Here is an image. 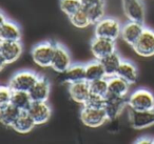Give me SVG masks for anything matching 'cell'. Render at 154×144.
Here are the masks:
<instances>
[{"instance_id": "1", "label": "cell", "mask_w": 154, "mask_h": 144, "mask_svg": "<svg viewBox=\"0 0 154 144\" xmlns=\"http://www.w3.org/2000/svg\"><path fill=\"white\" fill-rule=\"evenodd\" d=\"M128 107L137 112L154 110V95L147 89H137L128 97Z\"/></svg>"}, {"instance_id": "2", "label": "cell", "mask_w": 154, "mask_h": 144, "mask_svg": "<svg viewBox=\"0 0 154 144\" xmlns=\"http://www.w3.org/2000/svg\"><path fill=\"white\" fill-rule=\"evenodd\" d=\"M55 46L56 44H54L53 42H49V41L35 45L32 50V58L35 63L41 68L51 66L54 53H55Z\"/></svg>"}, {"instance_id": "3", "label": "cell", "mask_w": 154, "mask_h": 144, "mask_svg": "<svg viewBox=\"0 0 154 144\" xmlns=\"http://www.w3.org/2000/svg\"><path fill=\"white\" fill-rule=\"evenodd\" d=\"M122 28L119 21L114 18H103V20L95 24L94 34L95 37H103V38L116 40L122 34Z\"/></svg>"}, {"instance_id": "4", "label": "cell", "mask_w": 154, "mask_h": 144, "mask_svg": "<svg viewBox=\"0 0 154 144\" xmlns=\"http://www.w3.org/2000/svg\"><path fill=\"white\" fill-rule=\"evenodd\" d=\"M23 52L20 41H1L0 43V57H1V70L5 64L14 63L19 59Z\"/></svg>"}, {"instance_id": "5", "label": "cell", "mask_w": 154, "mask_h": 144, "mask_svg": "<svg viewBox=\"0 0 154 144\" xmlns=\"http://www.w3.org/2000/svg\"><path fill=\"white\" fill-rule=\"evenodd\" d=\"M39 76L30 70H21L16 73L11 78L9 85L13 91L30 92L31 88L38 81Z\"/></svg>"}, {"instance_id": "6", "label": "cell", "mask_w": 154, "mask_h": 144, "mask_svg": "<svg viewBox=\"0 0 154 144\" xmlns=\"http://www.w3.org/2000/svg\"><path fill=\"white\" fill-rule=\"evenodd\" d=\"M80 120L86 126L95 128L103 124L108 119L105 108H95L84 106L80 112Z\"/></svg>"}, {"instance_id": "7", "label": "cell", "mask_w": 154, "mask_h": 144, "mask_svg": "<svg viewBox=\"0 0 154 144\" xmlns=\"http://www.w3.org/2000/svg\"><path fill=\"white\" fill-rule=\"evenodd\" d=\"M132 47L135 53L140 57L154 56V31L145 28L141 36Z\"/></svg>"}, {"instance_id": "8", "label": "cell", "mask_w": 154, "mask_h": 144, "mask_svg": "<svg viewBox=\"0 0 154 144\" xmlns=\"http://www.w3.org/2000/svg\"><path fill=\"white\" fill-rule=\"evenodd\" d=\"M116 52L115 40L103 38V37H95L91 42V53L96 60H100Z\"/></svg>"}, {"instance_id": "9", "label": "cell", "mask_w": 154, "mask_h": 144, "mask_svg": "<svg viewBox=\"0 0 154 144\" xmlns=\"http://www.w3.org/2000/svg\"><path fill=\"white\" fill-rule=\"evenodd\" d=\"M128 105V98L127 97H119V96H113L108 94L106 97L105 108L106 112L109 120H114L118 116H120L124 110Z\"/></svg>"}, {"instance_id": "10", "label": "cell", "mask_w": 154, "mask_h": 144, "mask_svg": "<svg viewBox=\"0 0 154 144\" xmlns=\"http://www.w3.org/2000/svg\"><path fill=\"white\" fill-rule=\"evenodd\" d=\"M129 123L135 129L147 128L154 125V110L137 112L129 108Z\"/></svg>"}, {"instance_id": "11", "label": "cell", "mask_w": 154, "mask_h": 144, "mask_svg": "<svg viewBox=\"0 0 154 144\" xmlns=\"http://www.w3.org/2000/svg\"><path fill=\"white\" fill-rule=\"evenodd\" d=\"M122 2L125 15L129 20L145 22V7L141 0H122Z\"/></svg>"}, {"instance_id": "12", "label": "cell", "mask_w": 154, "mask_h": 144, "mask_svg": "<svg viewBox=\"0 0 154 144\" xmlns=\"http://www.w3.org/2000/svg\"><path fill=\"white\" fill-rule=\"evenodd\" d=\"M28 112L36 125L47 123L51 118L52 114L51 107L47 103V101H33Z\"/></svg>"}, {"instance_id": "13", "label": "cell", "mask_w": 154, "mask_h": 144, "mask_svg": "<svg viewBox=\"0 0 154 144\" xmlns=\"http://www.w3.org/2000/svg\"><path fill=\"white\" fill-rule=\"evenodd\" d=\"M143 30H145L143 23L129 20V22H127L125 26H122L120 37L127 44L133 46L136 43V41L139 39V37L141 36Z\"/></svg>"}, {"instance_id": "14", "label": "cell", "mask_w": 154, "mask_h": 144, "mask_svg": "<svg viewBox=\"0 0 154 144\" xmlns=\"http://www.w3.org/2000/svg\"><path fill=\"white\" fill-rule=\"evenodd\" d=\"M71 65H72V60H71V56L69 52L61 44L56 43L55 53H54L51 68L55 72L61 74V73L66 72Z\"/></svg>"}, {"instance_id": "15", "label": "cell", "mask_w": 154, "mask_h": 144, "mask_svg": "<svg viewBox=\"0 0 154 144\" xmlns=\"http://www.w3.org/2000/svg\"><path fill=\"white\" fill-rule=\"evenodd\" d=\"M68 92L73 101H75L76 103L82 104V105H85L87 100L92 94L90 88V83L88 81H82V82L69 84Z\"/></svg>"}, {"instance_id": "16", "label": "cell", "mask_w": 154, "mask_h": 144, "mask_svg": "<svg viewBox=\"0 0 154 144\" xmlns=\"http://www.w3.org/2000/svg\"><path fill=\"white\" fill-rule=\"evenodd\" d=\"M0 38L1 41H20L21 39L20 28L16 23L5 19L3 14H1L0 22Z\"/></svg>"}, {"instance_id": "17", "label": "cell", "mask_w": 154, "mask_h": 144, "mask_svg": "<svg viewBox=\"0 0 154 144\" xmlns=\"http://www.w3.org/2000/svg\"><path fill=\"white\" fill-rule=\"evenodd\" d=\"M51 92V83L45 77H39L38 81L29 92L33 101H47Z\"/></svg>"}, {"instance_id": "18", "label": "cell", "mask_w": 154, "mask_h": 144, "mask_svg": "<svg viewBox=\"0 0 154 144\" xmlns=\"http://www.w3.org/2000/svg\"><path fill=\"white\" fill-rule=\"evenodd\" d=\"M61 79L63 82L68 84L72 83L82 82L86 80V66L77 64V65H71L66 72L61 73Z\"/></svg>"}, {"instance_id": "19", "label": "cell", "mask_w": 154, "mask_h": 144, "mask_svg": "<svg viewBox=\"0 0 154 144\" xmlns=\"http://www.w3.org/2000/svg\"><path fill=\"white\" fill-rule=\"evenodd\" d=\"M21 112L22 110H20L19 108H17L11 103L0 106V121L5 126L12 127L18 117L20 116Z\"/></svg>"}, {"instance_id": "20", "label": "cell", "mask_w": 154, "mask_h": 144, "mask_svg": "<svg viewBox=\"0 0 154 144\" xmlns=\"http://www.w3.org/2000/svg\"><path fill=\"white\" fill-rule=\"evenodd\" d=\"M116 76L126 80L129 84H134L136 83L137 78H138V73H137V68L134 64L131 63L130 61L122 60L117 70V73H116Z\"/></svg>"}, {"instance_id": "21", "label": "cell", "mask_w": 154, "mask_h": 144, "mask_svg": "<svg viewBox=\"0 0 154 144\" xmlns=\"http://www.w3.org/2000/svg\"><path fill=\"white\" fill-rule=\"evenodd\" d=\"M99 61H100L101 65L103 66L107 78H110V77L116 76V73H117V70L122 60L120 56L116 52H114L111 55H108L107 57L103 58Z\"/></svg>"}, {"instance_id": "22", "label": "cell", "mask_w": 154, "mask_h": 144, "mask_svg": "<svg viewBox=\"0 0 154 144\" xmlns=\"http://www.w3.org/2000/svg\"><path fill=\"white\" fill-rule=\"evenodd\" d=\"M35 122L28 110H22L12 128L19 134H28L35 127Z\"/></svg>"}, {"instance_id": "23", "label": "cell", "mask_w": 154, "mask_h": 144, "mask_svg": "<svg viewBox=\"0 0 154 144\" xmlns=\"http://www.w3.org/2000/svg\"><path fill=\"white\" fill-rule=\"evenodd\" d=\"M129 84L126 80L118 76H113L109 78V94L113 96H119V97H127L129 93Z\"/></svg>"}, {"instance_id": "24", "label": "cell", "mask_w": 154, "mask_h": 144, "mask_svg": "<svg viewBox=\"0 0 154 144\" xmlns=\"http://www.w3.org/2000/svg\"><path fill=\"white\" fill-rule=\"evenodd\" d=\"M10 103L13 104L17 108H19L20 110H28L30 108L31 104L33 103V100L29 92L13 91V95H12Z\"/></svg>"}, {"instance_id": "25", "label": "cell", "mask_w": 154, "mask_h": 144, "mask_svg": "<svg viewBox=\"0 0 154 144\" xmlns=\"http://www.w3.org/2000/svg\"><path fill=\"white\" fill-rule=\"evenodd\" d=\"M85 66H86V80L88 82H92V81L107 77L105 70H103V66L101 65L99 60L90 62V63Z\"/></svg>"}, {"instance_id": "26", "label": "cell", "mask_w": 154, "mask_h": 144, "mask_svg": "<svg viewBox=\"0 0 154 144\" xmlns=\"http://www.w3.org/2000/svg\"><path fill=\"white\" fill-rule=\"evenodd\" d=\"M69 18H70L71 23L78 28H88L91 24L88 11H87V9H85V8H82L79 11H77L74 15H72Z\"/></svg>"}, {"instance_id": "27", "label": "cell", "mask_w": 154, "mask_h": 144, "mask_svg": "<svg viewBox=\"0 0 154 144\" xmlns=\"http://www.w3.org/2000/svg\"><path fill=\"white\" fill-rule=\"evenodd\" d=\"M89 83H90V88L92 94L101 96V97L108 96V94H109V79H107V77Z\"/></svg>"}, {"instance_id": "28", "label": "cell", "mask_w": 154, "mask_h": 144, "mask_svg": "<svg viewBox=\"0 0 154 144\" xmlns=\"http://www.w3.org/2000/svg\"><path fill=\"white\" fill-rule=\"evenodd\" d=\"M60 10L66 14L68 17L74 15L77 11L82 8L80 0H60L59 1Z\"/></svg>"}, {"instance_id": "29", "label": "cell", "mask_w": 154, "mask_h": 144, "mask_svg": "<svg viewBox=\"0 0 154 144\" xmlns=\"http://www.w3.org/2000/svg\"><path fill=\"white\" fill-rule=\"evenodd\" d=\"M89 14V18H90L91 24H96L98 23L100 20H103L105 18V4L101 3V4L94 5L92 8H89L87 9Z\"/></svg>"}, {"instance_id": "30", "label": "cell", "mask_w": 154, "mask_h": 144, "mask_svg": "<svg viewBox=\"0 0 154 144\" xmlns=\"http://www.w3.org/2000/svg\"><path fill=\"white\" fill-rule=\"evenodd\" d=\"M106 102V97H101L98 95L91 94L89 99L85 103L84 106H89V107H95V108H103Z\"/></svg>"}, {"instance_id": "31", "label": "cell", "mask_w": 154, "mask_h": 144, "mask_svg": "<svg viewBox=\"0 0 154 144\" xmlns=\"http://www.w3.org/2000/svg\"><path fill=\"white\" fill-rule=\"evenodd\" d=\"M12 95H13V89L10 87V85L8 86L2 85L0 88V106L9 104L11 102Z\"/></svg>"}, {"instance_id": "32", "label": "cell", "mask_w": 154, "mask_h": 144, "mask_svg": "<svg viewBox=\"0 0 154 144\" xmlns=\"http://www.w3.org/2000/svg\"><path fill=\"white\" fill-rule=\"evenodd\" d=\"M80 2H82V8L89 9V8H92L94 5L103 3V0H80Z\"/></svg>"}, {"instance_id": "33", "label": "cell", "mask_w": 154, "mask_h": 144, "mask_svg": "<svg viewBox=\"0 0 154 144\" xmlns=\"http://www.w3.org/2000/svg\"><path fill=\"white\" fill-rule=\"evenodd\" d=\"M153 141H154V140L145 137V138H140L139 140L135 141V143H136V144H153Z\"/></svg>"}, {"instance_id": "34", "label": "cell", "mask_w": 154, "mask_h": 144, "mask_svg": "<svg viewBox=\"0 0 154 144\" xmlns=\"http://www.w3.org/2000/svg\"><path fill=\"white\" fill-rule=\"evenodd\" d=\"M153 144H154V141H153Z\"/></svg>"}]
</instances>
